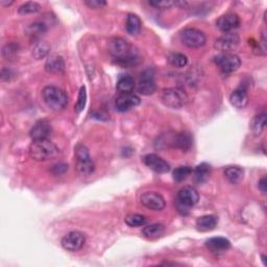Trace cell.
Returning <instances> with one entry per match:
<instances>
[{"mask_svg": "<svg viewBox=\"0 0 267 267\" xmlns=\"http://www.w3.org/2000/svg\"><path fill=\"white\" fill-rule=\"evenodd\" d=\"M192 171V168L189 167V166H181V167H178L173 171V179L178 183H181L191 175Z\"/></svg>", "mask_w": 267, "mask_h": 267, "instance_id": "obj_32", "label": "cell"}, {"mask_svg": "<svg viewBox=\"0 0 267 267\" xmlns=\"http://www.w3.org/2000/svg\"><path fill=\"white\" fill-rule=\"evenodd\" d=\"M144 164H145L149 169L157 173H166L170 170V165L165 161L163 158L159 157L156 154L146 155L143 159Z\"/></svg>", "mask_w": 267, "mask_h": 267, "instance_id": "obj_14", "label": "cell"}, {"mask_svg": "<svg viewBox=\"0 0 267 267\" xmlns=\"http://www.w3.org/2000/svg\"><path fill=\"white\" fill-rule=\"evenodd\" d=\"M218 218L215 215H204L196 219V228L200 232H209L217 226Z\"/></svg>", "mask_w": 267, "mask_h": 267, "instance_id": "obj_20", "label": "cell"}, {"mask_svg": "<svg viewBox=\"0 0 267 267\" xmlns=\"http://www.w3.org/2000/svg\"><path fill=\"white\" fill-rule=\"evenodd\" d=\"M149 5L154 6L156 9H160V10H165V9H169L170 6L176 5L175 1H149Z\"/></svg>", "mask_w": 267, "mask_h": 267, "instance_id": "obj_36", "label": "cell"}, {"mask_svg": "<svg viewBox=\"0 0 267 267\" xmlns=\"http://www.w3.org/2000/svg\"><path fill=\"white\" fill-rule=\"evenodd\" d=\"M175 146L182 149L183 151H188L192 146V138L189 133H179L176 136L173 140Z\"/></svg>", "mask_w": 267, "mask_h": 267, "instance_id": "obj_27", "label": "cell"}, {"mask_svg": "<svg viewBox=\"0 0 267 267\" xmlns=\"http://www.w3.org/2000/svg\"><path fill=\"white\" fill-rule=\"evenodd\" d=\"M41 10V5L37 2H25L18 9V13L20 15H28V14L37 13Z\"/></svg>", "mask_w": 267, "mask_h": 267, "instance_id": "obj_34", "label": "cell"}, {"mask_svg": "<svg viewBox=\"0 0 267 267\" xmlns=\"http://www.w3.org/2000/svg\"><path fill=\"white\" fill-rule=\"evenodd\" d=\"M156 82L153 70L147 69L141 73L137 90L142 95H151L156 91Z\"/></svg>", "mask_w": 267, "mask_h": 267, "instance_id": "obj_12", "label": "cell"}, {"mask_svg": "<svg viewBox=\"0 0 267 267\" xmlns=\"http://www.w3.org/2000/svg\"><path fill=\"white\" fill-rule=\"evenodd\" d=\"M85 241V236L81 232L72 231L62 238L61 244L63 249L68 251H77L84 247Z\"/></svg>", "mask_w": 267, "mask_h": 267, "instance_id": "obj_9", "label": "cell"}, {"mask_svg": "<svg viewBox=\"0 0 267 267\" xmlns=\"http://www.w3.org/2000/svg\"><path fill=\"white\" fill-rule=\"evenodd\" d=\"M141 103L140 97L134 93H121L115 100V107L119 112H127L133 107L139 106Z\"/></svg>", "mask_w": 267, "mask_h": 267, "instance_id": "obj_13", "label": "cell"}, {"mask_svg": "<svg viewBox=\"0 0 267 267\" xmlns=\"http://www.w3.org/2000/svg\"><path fill=\"white\" fill-rule=\"evenodd\" d=\"M165 232V227L162 223H153V225L146 226L142 230V235L147 239H157L161 237Z\"/></svg>", "mask_w": 267, "mask_h": 267, "instance_id": "obj_22", "label": "cell"}, {"mask_svg": "<svg viewBox=\"0 0 267 267\" xmlns=\"http://www.w3.org/2000/svg\"><path fill=\"white\" fill-rule=\"evenodd\" d=\"M107 49L109 53L115 57L116 60H121L124 57L128 56L131 53V46L128 43L122 38H113L109 41L107 44Z\"/></svg>", "mask_w": 267, "mask_h": 267, "instance_id": "obj_8", "label": "cell"}, {"mask_svg": "<svg viewBox=\"0 0 267 267\" xmlns=\"http://www.w3.org/2000/svg\"><path fill=\"white\" fill-rule=\"evenodd\" d=\"M18 53H19V46H18V44H15V43H10V44H6L2 50V54L4 56V59L8 61L15 60V57L17 56Z\"/></svg>", "mask_w": 267, "mask_h": 267, "instance_id": "obj_33", "label": "cell"}, {"mask_svg": "<svg viewBox=\"0 0 267 267\" xmlns=\"http://www.w3.org/2000/svg\"><path fill=\"white\" fill-rule=\"evenodd\" d=\"M184 45L189 48H199L206 44V35L196 28H185L179 35Z\"/></svg>", "mask_w": 267, "mask_h": 267, "instance_id": "obj_6", "label": "cell"}, {"mask_svg": "<svg viewBox=\"0 0 267 267\" xmlns=\"http://www.w3.org/2000/svg\"><path fill=\"white\" fill-rule=\"evenodd\" d=\"M212 168L211 166L207 163H201L196 166V168L192 171L194 182L198 185L206 183L211 176Z\"/></svg>", "mask_w": 267, "mask_h": 267, "instance_id": "obj_18", "label": "cell"}, {"mask_svg": "<svg viewBox=\"0 0 267 267\" xmlns=\"http://www.w3.org/2000/svg\"><path fill=\"white\" fill-rule=\"evenodd\" d=\"M141 20L138 16L135 15V14H128L125 24L127 34L131 36H137L141 31Z\"/></svg>", "mask_w": 267, "mask_h": 267, "instance_id": "obj_25", "label": "cell"}, {"mask_svg": "<svg viewBox=\"0 0 267 267\" xmlns=\"http://www.w3.org/2000/svg\"><path fill=\"white\" fill-rule=\"evenodd\" d=\"M47 32V24L42 21H36L27 26L26 33L32 39H39Z\"/></svg>", "mask_w": 267, "mask_h": 267, "instance_id": "obj_23", "label": "cell"}, {"mask_svg": "<svg viewBox=\"0 0 267 267\" xmlns=\"http://www.w3.org/2000/svg\"><path fill=\"white\" fill-rule=\"evenodd\" d=\"M225 176L232 184H238L242 181L244 171L239 166H229L225 169Z\"/></svg>", "mask_w": 267, "mask_h": 267, "instance_id": "obj_24", "label": "cell"}, {"mask_svg": "<svg viewBox=\"0 0 267 267\" xmlns=\"http://www.w3.org/2000/svg\"><path fill=\"white\" fill-rule=\"evenodd\" d=\"M240 42V38L238 34L232 32V33H226L223 34L219 39L216 40L214 47L220 50L222 53H230L231 50H234Z\"/></svg>", "mask_w": 267, "mask_h": 267, "instance_id": "obj_11", "label": "cell"}, {"mask_svg": "<svg viewBox=\"0 0 267 267\" xmlns=\"http://www.w3.org/2000/svg\"><path fill=\"white\" fill-rule=\"evenodd\" d=\"M13 3H14V1L8 2V1H5V0H1V1H0V4H1L2 6H9V5L13 4Z\"/></svg>", "mask_w": 267, "mask_h": 267, "instance_id": "obj_40", "label": "cell"}, {"mask_svg": "<svg viewBox=\"0 0 267 267\" xmlns=\"http://www.w3.org/2000/svg\"><path fill=\"white\" fill-rule=\"evenodd\" d=\"M206 247L212 252H222L231 248V242L225 237H213L206 241Z\"/></svg>", "mask_w": 267, "mask_h": 267, "instance_id": "obj_17", "label": "cell"}, {"mask_svg": "<svg viewBox=\"0 0 267 267\" xmlns=\"http://www.w3.org/2000/svg\"><path fill=\"white\" fill-rule=\"evenodd\" d=\"M67 170H68V165L63 164V163H59V164H56V165L53 166V169H52V172L55 176H61V175H64V173L66 172Z\"/></svg>", "mask_w": 267, "mask_h": 267, "instance_id": "obj_38", "label": "cell"}, {"mask_svg": "<svg viewBox=\"0 0 267 267\" xmlns=\"http://www.w3.org/2000/svg\"><path fill=\"white\" fill-rule=\"evenodd\" d=\"M30 135L33 141L48 139V137L52 135V125L46 120H40L36 122L32 127Z\"/></svg>", "mask_w": 267, "mask_h": 267, "instance_id": "obj_16", "label": "cell"}, {"mask_svg": "<svg viewBox=\"0 0 267 267\" xmlns=\"http://www.w3.org/2000/svg\"><path fill=\"white\" fill-rule=\"evenodd\" d=\"M214 62L225 73H232L241 66L239 56L231 53H223L216 55L214 57Z\"/></svg>", "mask_w": 267, "mask_h": 267, "instance_id": "obj_7", "label": "cell"}, {"mask_svg": "<svg viewBox=\"0 0 267 267\" xmlns=\"http://www.w3.org/2000/svg\"><path fill=\"white\" fill-rule=\"evenodd\" d=\"M76 170L83 177H88L94 172L95 165L89 154V150L84 144L79 143L75 147Z\"/></svg>", "mask_w": 267, "mask_h": 267, "instance_id": "obj_5", "label": "cell"}, {"mask_svg": "<svg viewBox=\"0 0 267 267\" xmlns=\"http://www.w3.org/2000/svg\"><path fill=\"white\" fill-rule=\"evenodd\" d=\"M167 60L170 65L177 68H183L188 64V59L187 56L181 53H171L168 54Z\"/></svg>", "mask_w": 267, "mask_h": 267, "instance_id": "obj_30", "label": "cell"}, {"mask_svg": "<svg viewBox=\"0 0 267 267\" xmlns=\"http://www.w3.org/2000/svg\"><path fill=\"white\" fill-rule=\"evenodd\" d=\"M42 96L45 104L53 111L64 110L69 102L66 92L55 86L45 87L42 91Z\"/></svg>", "mask_w": 267, "mask_h": 267, "instance_id": "obj_2", "label": "cell"}, {"mask_svg": "<svg viewBox=\"0 0 267 267\" xmlns=\"http://www.w3.org/2000/svg\"><path fill=\"white\" fill-rule=\"evenodd\" d=\"M86 103H87V91H86V87L83 86L81 87V89H79V92H78V98H77V102L75 104V112L77 114L82 113L85 109L86 107Z\"/></svg>", "mask_w": 267, "mask_h": 267, "instance_id": "obj_35", "label": "cell"}, {"mask_svg": "<svg viewBox=\"0 0 267 267\" xmlns=\"http://www.w3.org/2000/svg\"><path fill=\"white\" fill-rule=\"evenodd\" d=\"M266 125V114L261 113L259 115H256V116L252 118L250 122V128L251 132L254 133L256 136H259L263 132V129L265 128Z\"/></svg>", "mask_w": 267, "mask_h": 267, "instance_id": "obj_28", "label": "cell"}, {"mask_svg": "<svg viewBox=\"0 0 267 267\" xmlns=\"http://www.w3.org/2000/svg\"><path fill=\"white\" fill-rule=\"evenodd\" d=\"M160 98L166 107H171V109H181L188 103V96L186 92L178 87L162 90Z\"/></svg>", "mask_w": 267, "mask_h": 267, "instance_id": "obj_4", "label": "cell"}, {"mask_svg": "<svg viewBox=\"0 0 267 267\" xmlns=\"http://www.w3.org/2000/svg\"><path fill=\"white\" fill-rule=\"evenodd\" d=\"M117 90L121 93H132L135 88V81L134 77L131 75H122L117 81Z\"/></svg>", "mask_w": 267, "mask_h": 267, "instance_id": "obj_26", "label": "cell"}, {"mask_svg": "<svg viewBox=\"0 0 267 267\" xmlns=\"http://www.w3.org/2000/svg\"><path fill=\"white\" fill-rule=\"evenodd\" d=\"M87 6H89L90 9H102L107 5V2L104 0H86L84 2Z\"/></svg>", "mask_w": 267, "mask_h": 267, "instance_id": "obj_37", "label": "cell"}, {"mask_svg": "<svg viewBox=\"0 0 267 267\" xmlns=\"http://www.w3.org/2000/svg\"><path fill=\"white\" fill-rule=\"evenodd\" d=\"M49 50H50V46L46 42L38 41L35 43V45L33 47V55L35 59L41 60L49 53Z\"/></svg>", "mask_w": 267, "mask_h": 267, "instance_id": "obj_29", "label": "cell"}, {"mask_svg": "<svg viewBox=\"0 0 267 267\" xmlns=\"http://www.w3.org/2000/svg\"><path fill=\"white\" fill-rule=\"evenodd\" d=\"M216 25L223 33H232L240 25V18L234 13H229L222 15L216 21Z\"/></svg>", "mask_w": 267, "mask_h": 267, "instance_id": "obj_15", "label": "cell"}, {"mask_svg": "<svg viewBox=\"0 0 267 267\" xmlns=\"http://www.w3.org/2000/svg\"><path fill=\"white\" fill-rule=\"evenodd\" d=\"M45 70L49 73H62L65 70L63 57L57 54L50 55L45 63Z\"/></svg>", "mask_w": 267, "mask_h": 267, "instance_id": "obj_19", "label": "cell"}, {"mask_svg": "<svg viewBox=\"0 0 267 267\" xmlns=\"http://www.w3.org/2000/svg\"><path fill=\"white\" fill-rule=\"evenodd\" d=\"M230 102L236 109H244L249 104V96L244 90L237 89L231 94Z\"/></svg>", "mask_w": 267, "mask_h": 267, "instance_id": "obj_21", "label": "cell"}, {"mask_svg": "<svg viewBox=\"0 0 267 267\" xmlns=\"http://www.w3.org/2000/svg\"><path fill=\"white\" fill-rule=\"evenodd\" d=\"M141 204L151 211H162L166 206L165 199L160 193L148 191L141 196Z\"/></svg>", "mask_w": 267, "mask_h": 267, "instance_id": "obj_10", "label": "cell"}, {"mask_svg": "<svg viewBox=\"0 0 267 267\" xmlns=\"http://www.w3.org/2000/svg\"><path fill=\"white\" fill-rule=\"evenodd\" d=\"M61 150L48 139L33 141L30 146V156L35 161L45 162L60 156Z\"/></svg>", "mask_w": 267, "mask_h": 267, "instance_id": "obj_1", "label": "cell"}, {"mask_svg": "<svg viewBox=\"0 0 267 267\" xmlns=\"http://www.w3.org/2000/svg\"><path fill=\"white\" fill-rule=\"evenodd\" d=\"M125 221L128 227L138 228V227L145 226L147 222V219L145 216L141 215V214H129L126 216Z\"/></svg>", "mask_w": 267, "mask_h": 267, "instance_id": "obj_31", "label": "cell"}, {"mask_svg": "<svg viewBox=\"0 0 267 267\" xmlns=\"http://www.w3.org/2000/svg\"><path fill=\"white\" fill-rule=\"evenodd\" d=\"M199 200V194L196 188L191 186H186L178 192L176 206L178 211L182 215H187L190 209L196 206Z\"/></svg>", "mask_w": 267, "mask_h": 267, "instance_id": "obj_3", "label": "cell"}, {"mask_svg": "<svg viewBox=\"0 0 267 267\" xmlns=\"http://www.w3.org/2000/svg\"><path fill=\"white\" fill-rule=\"evenodd\" d=\"M266 185H267V184H266V178L264 177V178H262L259 181V189L261 190V192H262L263 194L266 193Z\"/></svg>", "mask_w": 267, "mask_h": 267, "instance_id": "obj_39", "label": "cell"}]
</instances>
